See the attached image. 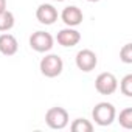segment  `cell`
Segmentation results:
<instances>
[{"mask_svg":"<svg viewBox=\"0 0 132 132\" xmlns=\"http://www.w3.org/2000/svg\"><path fill=\"white\" fill-rule=\"evenodd\" d=\"M115 117H117V110L113 104L107 101L98 103L92 110V118L98 126H110L115 121Z\"/></svg>","mask_w":132,"mask_h":132,"instance_id":"6da1fadb","label":"cell"},{"mask_svg":"<svg viewBox=\"0 0 132 132\" xmlns=\"http://www.w3.org/2000/svg\"><path fill=\"white\" fill-rule=\"evenodd\" d=\"M40 73L47 78H56L64 70V61L57 54H45L39 64Z\"/></svg>","mask_w":132,"mask_h":132,"instance_id":"7a4b0ae2","label":"cell"},{"mask_svg":"<svg viewBox=\"0 0 132 132\" xmlns=\"http://www.w3.org/2000/svg\"><path fill=\"white\" fill-rule=\"evenodd\" d=\"M69 112L64 107H51L45 113V123L50 129H64L69 124Z\"/></svg>","mask_w":132,"mask_h":132,"instance_id":"3957f363","label":"cell"},{"mask_svg":"<svg viewBox=\"0 0 132 132\" xmlns=\"http://www.w3.org/2000/svg\"><path fill=\"white\" fill-rule=\"evenodd\" d=\"M54 39L47 31H36L30 36V47L37 53H47L53 48Z\"/></svg>","mask_w":132,"mask_h":132,"instance_id":"277c9868","label":"cell"},{"mask_svg":"<svg viewBox=\"0 0 132 132\" xmlns=\"http://www.w3.org/2000/svg\"><path fill=\"white\" fill-rule=\"evenodd\" d=\"M95 89L101 95H112L118 89V81H117V78H115L113 73L104 72V73H100L96 76V79H95Z\"/></svg>","mask_w":132,"mask_h":132,"instance_id":"5b68a950","label":"cell"},{"mask_svg":"<svg viewBox=\"0 0 132 132\" xmlns=\"http://www.w3.org/2000/svg\"><path fill=\"white\" fill-rule=\"evenodd\" d=\"M75 62H76V67H78L81 72L89 73V72L95 70L96 64H98V57H96V54H95L92 50L84 48V50H81V51L76 53Z\"/></svg>","mask_w":132,"mask_h":132,"instance_id":"8992f818","label":"cell"},{"mask_svg":"<svg viewBox=\"0 0 132 132\" xmlns=\"http://www.w3.org/2000/svg\"><path fill=\"white\" fill-rule=\"evenodd\" d=\"M56 40L62 47H75L81 40V33L78 30H75L73 27H67V28H64L57 33Z\"/></svg>","mask_w":132,"mask_h":132,"instance_id":"52a82bcc","label":"cell"},{"mask_svg":"<svg viewBox=\"0 0 132 132\" xmlns=\"http://www.w3.org/2000/svg\"><path fill=\"white\" fill-rule=\"evenodd\" d=\"M61 19L62 22L67 25V27H78L82 23V19H84V14L82 11L75 6V5H70V6H65L61 13Z\"/></svg>","mask_w":132,"mask_h":132,"instance_id":"ba28073f","label":"cell"},{"mask_svg":"<svg viewBox=\"0 0 132 132\" xmlns=\"http://www.w3.org/2000/svg\"><path fill=\"white\" fill-rule=\"evenodd\" d=\"M36 19L42 25H53L57 20V10L50 3H42L36 10Z\"/></svg>","mask_w":132,"mask_h":132,"instance_id":"9c48e42d","label":"cell"},{"mask_svg":"<svg viewBox=\"0 0 132 132\" xmlns=\"http://www.w3.org/2000/svg\"><path fill=\"white\" fill-rule=\"evenodd\" d=\"M17 50H19V44L13 34L10 33L0 34V53L3 56H14Z\"/></svg>","mask_w":132,"mask_h":132,"instance_id":"30bf717a","label":"cell"},{"mask_svg":"<svg viewBox=\"0 0 132 132\" xmlns=\"http://www.w3.org/2000/svg\"><path fill=\"white\" fill-rule=\"evenodd\" d=\"M14 22H16V19H14V14L11 11L5 10V11L0 13V31L2 33L10 31L14 27Z\"/></svg>","mask_w":132,"mask_h":132,"instance_id":"8fae6325","label":"cell"},{"mask_svg":"<svg viewBox=\"0 0 132 132\" xmlns=\"http://www.w3.org/2000/svg\"><path fill=\"white\" fill-rule=\"evenodd\" d=\"M70 129L73 132H92L93 130V124L89 120H86V118H76L70 124Z\"/></svg>","mask_w":132,"mask_h":132,"instance_id":"7c38bea8","label":"cell"},{"mask_svg":"<svg viewBox=\"0 0 132 132\" xmlns=\"http://www.w3.org/2000/svg\"><path fill=\"white\" fill-rule=\"evenodd\" d=\"M120 126H123L124 129H132V107H126L120 112L118 117Z\"/></svg>","mask_w":132,"mask_h":132,"instance_id":"4fadbf2b","label":"cell"},{"mask_svg":"<svg viewBox=\"0 0 132 132\" xmlns=\"http://www.w3.org/2000/svg\"><path fill=\"white\" fill-rule=\"evenodd\" d=\"M120 92L124 96H132V75H126L120 82Z\"/></svg>","mask_w":132,"mask_h":132,"instance_id":"5bb4252c","label":"cell"},{"mask_svg":"<svg viewBox=\"0 0 132 132\" xmlns=\"http://www.w3.org/2000/svg\"><path fill=\"white\" fill-rule=\"evenodd\" d=\"M120 59L124 64H132V44L123 45V48L120 50Z\"/></svg>","mask_w":132,"mask_h":132,"instance_id":"9a60e30c","label":"cell"},{"mask_svg":"<svg viewBox=\"0 0 132 132\" xmlns=\"http://www.w3.org/2000/svg\"><path fill=\"white\" fill-rule=\"evenodd\" d=\"M6 10V0H0V13Z\"/></svg>","mask_w":132,"mask_h":132,"instance_id":"2e32d148","label":"cell"},{"mask_svg":"<svg viewBox=\"0 0 132 132\" xmlns=\"http://www.w3.org/2000/svg\"><path fill=\"white\" fill-rule=\"evenodd\" d=\"M87 2H100V0H87Z\"/></svg>","mask_w":132,"mask_h":132,"instance_id":"e0dca14e","label":"cell"},{"mask_svg":"<svg viewBox=\"0 0 132 132\" xmlns=\"http://www.w3.org/2000/svg\"><path fill=\"white\" fill-rule=\"evenodd\" d=\"M54 2H64V0H54Z\"/></svg>","mask_w":132,"mask_h":132,"instance_id":"ac0fdd59","label":"cell"}]
</instances>
